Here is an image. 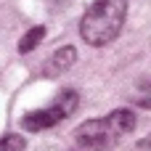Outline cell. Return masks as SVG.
Wrapping results in <instances>:
<instances>
[{"instance_id":"cell-1","label":"cell","mask_w":151,"mask_h":151,"mask_svg":"<svg viewBox=\"0 0 151 151\" xmlns=\"http://www.w3.org/2000/svg\"><path fill=\"white\" fill-rule=\"evenodd\" d=\"M125 13H127V3L125 0H96L82 13V21H80L82 40L88 45H96V48L109 45L122 32Z\"/></svg>"},{"instance_id":"cell-9","label":"cell","mask_w":151,"mask_h":151,"mask_svg":"<svg viewBox=\"0 0 151 151\" xmlns=\"http://www.w3.org/2000/svg\"><path fill=\"white\" fill-rule=\"evenodd\" d=\"M74 151H98V149H82V146H77Z\"/></svg>"},{"instance_id":"cell-4","label":"cell","mask_w":151,"mask_h":151,"mask_svg":"<svg viewBox=\"0 0 151 151\" xmlns=\"http://www.w3.org/2000/svg\"><path fill=\"white\" fill-rule=\"evenodd\" d=\"M74 61H77V50H74L72 45H64V48H58V50L50 56V61H48V66H45V74H48V77H58V74H64Z\"/></svg>"},{"instance_id":"cell-5","label":"cell","mask_w":151,"mask_h":151,"mask_svg":"<svg viewBox=\"0 0 151 151\" xmlns=\"http://www.w3.org/2000/svg\"><path fill=\"white\" fill-rule=\"evenodd\" d=\"M42 37H45V27H42V24L32 27V29L21 37V42H19V53H29V50H35V48L40 45Z\"/></svg>"},{"instance_id":"cell-7","label":"cell","mask_w":151,"mask_h":151,"mask_svg":"<svg viewBox=\"0 0 151 151\" xmlns=\"http://www.w3.org/2000/svg\"><path fill=\"white\" fill-rule=\"evenodd\" d=\"M0 151H24V138L21 135H3L0 138Z\"/></svg>"},{"instance_id":"cell-2","label":"cell","mask_w":151,"mask_h":151,"mask_svg":"<svg viewBox=\"0 0 151 151\" xmlns=\"http://www.w3.org/2000/svg\"><path fill=\"white\" fill-rule=\"evenodd\" d=\"M135 127V117L130 109H117L101 119H90L82 122L74 130V143L82 149H98V151H109L119 138H125L127 133H133Z\"/></svg>"},{"instance_id":"cell-8","label":"cell","mask_w":151,"mask_h":151,"mask_svg":"<svg viewBox=\"0 0 151 151\" xmlns=\"http://www.w3.org/2000/svg\"><path fill=\"white\" fill-rule=\"evenodd\" d=\"M138 149H141V151H151V135H149V138H143V141L138 143Z\"/></svg>"},{"instance_id":"cell-3","label":"cell","mask_w":151,"mask_h":151,"mask_svg":"<svg viewBox=\"0 0 151 151\" xmlns=\"http://www.w3.org/2000/svg\"><path fill=\"white\" fill-rule=\"evenodd\" d=\"M77 109V93L74 90H61L48 106L42 109H32L21 117V127L29 133H40L48 127H56L58 122H64L66 117H72Z\"/></svg>"},{"instance_id":"cell-6","label":"cell","mask_w":151,"mask_h":151,"mask_svg":"<svg viewBox=\"0 0 151 151\" xmlns=\"http://www.w3.org/2000/svg\"><path fill=\"white\" fill-rule=\"evenodd\" d=\"M133 104H138L143 109H151V77L138 82V88L133 90Z\"/></svg>"}]
</instances>
